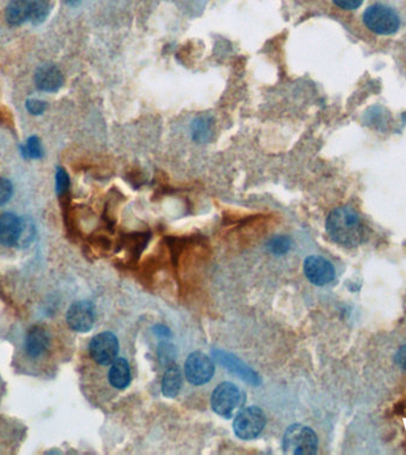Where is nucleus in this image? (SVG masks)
Segmentation results:
<instances>
[{"mask_svg": "<svg viewBox=\"0 0 406 455\" xmlns=\"http://www.w3.org/2000/svg\"><path fill=\"white\" fill-rule=\"evenodd\" d=\"M56 356V334L52 324L38 322L31 325L23 338L18 350V365L28 374L43 375L52 371Z\"/></svg>", "mask_w": 406, "mask_h": 455, "instance_id": "nucleus-1", "label": "nucleus"}, {"mask_svg": "<svg viewBox=\"0 0 406 455\" xmlns=\"http://www.w3.org/2000/svg\"><path fill=\"white\" fill-rule=\"evenodd\" d=\"M326 228L329 237L338 245L355 248L366 240V228L353 207H339L329 214Z\"/></svg>", "mask_w": 406, "mask_h": 455, "instance_id": "nucleus-2", "label": "nucleus"}, {"mask_svg": "<svg viewBox=\"0 0 406 455\" xmlns=\"http://www.w3.org/2000/svg\"><path fill=\"white\" fill-rule=\"evenodd\" d=\"M318 439L315 432L303 425H292L287 428L283 437V451L285 454H316Z\"/></svg>", "mask_w": 406, "mask_h": 455, "instance_id": "nucleus-3", "label": "nucleus"}, {"mask_svg": "<svg viewBox=\"0 0 406 455\" xmlns=\"http://www.w3.org/2000/svg\"><path fill=\"white\" fill-rule=\"evenodd\" d=\"M364 23L374 34L384 36L395 34L400 26V19L395 10L381 4L372 5L366 10Z\"/></svg>", "mask_w": 406, "mask_h": 455, "instance_id": "nucleus-4", "label": "nucleus"}, {"mask_svg": "<svg viewBox=\"0 0 406 455\" xmlns=\"http://www.w3.org/2000/svg\"><path fill=\"white\" fill-rule=\"evenodd\" d=\"M242 394L240 389L231 382H224L216 387L212 394L213 411L222 418H229L242 406Z\"/></svg>", "mask_w": 406, "mask_h": 455, "instance_id": "nucleus-5", "label": "nucleus"}, {"mask_svg": "<svg viewBox=\"0 0 406 455\" xmlns=\"http://www.w3.org/2000/svg\"><path fill=\"white\" fill-rule=\"evenodd\" d=\"M265 425L266 416L264 411L253 406L239 411L233 423V430L235 435L242 440H251L263 432Z\"/></svg>", "mask_w": 406, "mask_h": 455, "instance_id": "nucleus-6", "label": "nucleus"}, {"mask_svg": "<svg viewBox=\"0 0 406 455\" xmlns=\"http://www.w3.org/2000/svg\"><path fill=\"white\" fill-rule=\"evenodd\" d=\"M119 341L112 332H101L92 338L90 343V357L100 365H109L117 359Z\"/></svg>", "mask_w": 406, "mask_h": 455, "instance_id": "nucleus-7", "label": "nucleus"}, {"mask_svg": "<svg viewBox=\"0 0 406 455\" xmlns=\"http://www.w3.org/2000/svg\"><path fill=\"white\" fill-rule=\"evenodd\" d=\"M184 372L191 384L202 385L208 383L214 375V364L210 357L203 352H193L186 358Z\"/></svg>", "mask_w": 406, "mask_h": 455, "instance_id": "nucleus-8", "label": "nucleus"}, {"mask_svg": "<svg viewBox=\"0 0 406 455\" xmlns=\"http://www.w3.org/2000/svg\"><path fill=\"white\" fill-rule=\"evenodd\" d=\"M69 327L75 332L85 333L93 329L95 322V308L87 300L73 303L66 315Z\"/></svg>", "mask_w": 406, "mask_h": 455, "instance_id": "nucleus-9", "label": "nucleus"}, {"mask_svg": "<svg viewBox=\"0 0 406 455\" xmlns=\"http://www.w3.org/2000/svg\"><path fill=\"white\" fill-rule=\"evenodd\" d=\"M304 274L313 285L326 286L334 281L335 268L322 256H309L304 261Z\"/></svg>", "mask_w": 406, "mask_h": 455, "instance_id": "nucleus-10", "label": "nucleus"}, {"mask_svg": "<svg viewBox=\"0 0 406 455\" xmlns=\"http://www.w3.org/2000/svg\"><path fill=\"white\" fill-rule=\"evenodd\" d=\"M24 233L22 219L12 212L0 215V245L12 248L18 245Z\"/></svg>", "mask_w": 406, "mask_h": 455, "instance_id": "nucleus-11", "label": "nucleus"}, {"mask_svg": "<svg viewBox=\"0 0 406 455\" xmlns=\"http://www.w3.org/2000/svg\"><path fill=\"white\" fill-rule=\"evenodd\" d=\"M35 83L42 92L54 93L64 85V75L59 68L52 64H44L38 68L35 74Z\"/></svg>", "mask_w": 406, "mask_h": 455, "instance_id": "nucleus-12", "label": "nucleus"}, {"mask_svg": "<svg viewBox=\"0 0 406 455\" xmlns=\"http://www.w3.org/2000/svg\"><path fill=\"white\" fill-rule=\"evenodd\" d=\"M31 1L30 0H10L5 17L10 25H20L23 23L30 19Z\"/></svg>", "mask_w": 406, "mask_h": 455, "instance_id": "nucleus-13", "label": "nucleus"}, {"mask_svg": "<svg viewBox=\"0 0 406 455\" xmlns=\"http://www.w3.org/2000/svg\"><path fill=\"white\" fill-rule=\"evenodd\" d=\"M109 383L116 389H125L131 383L130 364L125 358H117L108 372Z\"/></svg>", "mask_w": 406, "mask_h": 455, "instance_id": "nucleus-14", "label": "nucleus"}, {"mask_svg": "<svg viewBox=\"0 0 406 455\" xmlns=\"http://www.w3.org/2000/svg\"><path fill=\"white\" fill-rule=\"evenodd\" d=\"M182 385V374L177 365H172L165 371L163 382H162V392L167 397H175L179 395V389Z\"/></svg>", "mask_w": 406, "mask_h": 455, "instance_id": "nucleus-15", "label": "nucleus"}, {"mask_svg": "<svg viewBox=\"0 0 406 455\" xmlns=\"http://www.w3.org/2000/svg\"><path fill=\"white\" fill-rule=\"evenodd\" d=\"M212 120L207 116H200L193 123V139L198 142H205L212 135Z\"/></svg>", "mask_w": 406, "mask_h": 455, "instance_id": "nucleus-16", "label": "nucleus"}, {"mask_svg": "<svg viewBox=\"0 0 406 455\" xmlns=\"http://www.w3.org/2000/svg\"><path fill=\"white\" fill-rule=\"evenodd\" d=\"M49 5L47 0H34L31 1L30 20L34 25L44 22L48 17Z\"/></svg>", "mask_w": 406, "mask_h": 455, "instance_id": "nucleus-17", "label": "nucleus"}, {"mask_svg": "<svg viewBox=\"0 0 406 455\" xmlns=\"http://www.w3.org/2000/svg\"><path fill=\"white\" fill-rule=\"evenodd\" d=\"M25 152L32 159H40L43 157V148L37 137H30L26 141Z\"/></svg>", "mask_w": 406, "mask_h": 455, "instance_id": "nucleus-18", "label": "nucleus"}, {"mask_svg": "<svg viewBox=\"0 0 406 455\" xmlns=\"http://www.w3.org/2000/svg\"><path fill=\"white\" fill-rule=\"evenodd\" d=\"M13 195V186L6 178L0 177V207L8 203Z\"/></svg>", "mask_w": 406, "mask_h": 455, "instance_id": "nucleus-19", "label": "nucleus"}, {"mask_svg": "<svg viewBox=\"0 0 406 455\" xmlns=\"http://www.w3.org/2000/svg\"><path fill=\"white\" fill-rule=\"evenodd\" d=\"M270 249L276 254H283L290 249V240L285 236H278L273 238L270 243Z\"/></svg>", "mask_w": 406, "mask_h": 455, "instance_id": "nucleus-20", "label": "nucleus"}, {"mask_svg": "<svg viewBox=\"0 0 406 455\" xmlns=\"http://www.w3.org/2000/svg\"><path fill=\"white\" fill-rule=\"evenodd\" d=\"M69 186V178L64 169L59 167L56 172V191L57 193H64L67 191Z\"/></svg>", "mask_w": 406, "mask_h": 455, "instance_id": "nucleus-21", "label": "nucleus"}, {"mask_svg": "<svg viewBox=\"0 0 406 455\" xmlns=\"http://www.w3.org/2000/svg\"><path fill=\"white\" fill-rule=\"evenodd\" d=\"M26 109L32 115H41L47 109V102L42 100L29 99L26 101Z\"/></svg>", "mask_w": 406, "mask_h": 455, "instance_id": "nucleus-22", "label": "nucleus"}, {"mask_svg": "<svg viewBox=\"0 0 406 455\" xmlns=\"http://www.w3.org/2000/svg\"><path fill=\"white\" fill-rule=\"evenodd\" d=\"M339 8L345 10H355L360 8L364 0H333Z\"/></svg>", "mask_w": 406, "mask_h": 455, "instance_id": "nucleus-23", "label": "nucleus"}, {"mask_svg": "<svg viewBox=\"0 0 406 455\" xmlns=\"http://www.w3.org/2000/svg\"><path fill=\"white\" fill-rule=\"evenodd\" d=\"M395 360L400 369L406 371V344L402 345L395 353Z\"/></svg>", "mask_w": 406, "mask_h": 455, "instance_id": "nucleus-24", "label": "nucleus"}, {"mask_svg": "<svg viewBox=\"0 0 406 455\" xmlns=\"http://www.w3.org/2000/svg\"><path fill=\"white\" fill-rule=\"evenodd\" d=\"M76 1H78V0H67V3H69V4H75Z\"/></svg>", "mask_w": 406, "mask_h": 455, "instance_id": "nucleus-25", "label": "nucleus"}]
</instances>
